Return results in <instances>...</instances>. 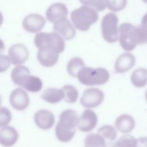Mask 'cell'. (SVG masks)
<instances>
[{
    "label": "cell",
    "instance_id": "6da1fadb",
    "mask_svg": "<svg viewBox=\"0 0 147 147\" xmlns=\"http://www.w3.org/2000/svg\"><path fill=\"white\" fill-rule=\"evenodd\" d=\"M118 39L123 50L131 51L138 45L147 42V32L141 26L125 22L118 28Z\"/></svg>",
    "mask_w": 147,
    "mask_h": 147
},
{
    "label": "cell",
    "instance_id": "7a4b0ae2",
    "mask_svg": "<svg viewBox=\"0 0 147 147\" xmlns=\"http://www.w3.org/2000/svg\"><path fill=\"white\" fill-rule=\"evenodd\" d=\"M78 117V113L71 109L65 110L60 114L55 127L56 136L60 141L67 142L73 138Z\"/></svg>",
    "mask_w": 147,
    "mask_h": 147
},
{
    "label": "cell",
    "instance_id": "3957f363",
    "mask_svg": "<svg viewBox=\"0 0 147 147\" xmlns=\"http://www.w3.org/2000/svg\"><path fill=\"white\" fill-rule=\"evenodd\" d=\"M98 18L97 11L85 5L75 9L71 14V20L75 28L83 32L87 31Z\"/></svg>",
    "mask_w": 147,
    "mask_h": 147
},
{
    "label": "cell",
    "instance_id": "277c9868",
    "mask_svg": "<svg viewBox=\"0 0 147 147\" xmlns=\"http://www.w3.org/2000/svg\"><path fill=\"white\" fill-rule=\"evenodd\" d=\"M76 78L81 84L92 86L106 83L109 79L110 74L104 68H94L84 66L78 72Z\"/></svg>",
    "mask_w": 147,
    "mask_h": 147
},
{
    "label": "cell",
    "instance_id": "5b68a950",
    "mask_svg": "<svg viewBox=\"0 0 147 147\" xmlns=\"http://www.w3.org/2000/svg\"><path fill=\"white\" fill-rule=\"evenodd\" d=\"M34 42L37 48L47 46L60 54L65 49L64 40L55 32H38L34 36Z\"/></svg>",
    "mask_w": 147,
    "mask_h": 147
},
{
    "label": "cell",
    "instance_id": "8992f818",
    "mask_svg": "<svg viewBox=\"0 0 147 147\" xmlns=\"http://www.w3.org/2000/svg\"><path fill=\"white\" fill-rule=\"evenodd\" d=\"M118 18L113 13L106 14L101 21V30L103 39L107 42L113 43L118 38Z\"/></svg>",
    "mask_w": 147,
    "mask_h": 147
},
{
    "label": "cell",
    "instance_id": "52a82bcc",
    "mask_svg": "<svg viewBox=\"0 0 147 147\" xmlns=\"http://www.w3.org/2000/svg\"><path fill=\"white\" fill-rule=\"evenodd\" d=\"M105 98L104 92L98 88H87L80 98L81 105L85 108H94L99 106Z\"/></svg>",
    "mask_w": 147,
    "mask_h": 147
},
{
    "label": "cell",
    "instance_id": "ba28073f",
    "mask_svg": "<svg viewBox=\"0 0 147 147\" xmlns=\"http://www.w3.org/2000/svg\"><path fill=\"white\" fill-rule=\"evenodd\" d=\"M97 122L98 118L95 113L90 109H86L78 117L76 126L81 131L88 132L95 127Z\"/></svg>",
    "mask_w": 147,
    "mask_h": 147
},
{
    "label": "cell",
    "instance_id": "9c48e42d",
    "mask_svg": "<svg viewBox=\"0 0 147 147\" xmlns=\"http://www.w3.org/2000/svg\"><path fill=\"white\" fill-rule=\"evenodd\" d=\"M45 23V19L42 16L36 13H31L24 18L22 26L26 32L34 33L39 32L44 28Z\"/></svg>",
    "mask_w": 147,
    "mask_h": 147
},
{
    "label": "cell",
    "instance_id": "30bf717a",
    "mask_svg": "<svg viewBox=\"0 0 147 147\" xmlns=\"http://www.w3.org/2000/svg\"><path fill=\"white\" fill-rule=\"evenodd\" d=\"M9 57L13 65H20L24 63L29 57V51L26 47L21 43L11 45L8 50Z\"/></svg>",
    "mask_w": 147,
    "mask_h": 147
},
{
    "label": "cell",
    "instance_id": "8fae6325",
    "mask_svg": "<svg viewBox=\"0 0 147 147\" xmlns=\"http://www.w3.org/2000/svg\"><path fill=\"white\" fill-rule=\"evenodd\" d=\"M9 100L11 106L18 111L26 109L29 104V96L21 88H17L11 92Z\"/></svg>",
    "mask_w": 147,
    "mask_h": 147
},
{
    "label": "cell",
    "instance_id": "7c38bea8",
    "mask_svg": "<svg viewBox=\"0 0 147 147\" xmlns=\"http://www.w3.org/2000/svg\"><path fill=\"white\" fill-rule=\"evenodd\" d=\"M38 49L37 60L42 65L50 67L57 63L59 54L55 51L47 46H41Z\"/></svg>",
    "mask_w": 147,
    "mask_h": 147
},
{
    "label": "cell",
    "instance_id": "4fadbf2b",
    "mask_svg": "<svg viewBox=\"0 0 147 147\" xmlns=\"http://www.w3.org/2000/svg\"><path fill=\"white\" fill-rule=\"evenodd\" d=\"M68 10L64 3L57 2L52 4L46 11V18L52 23H56L61 20L67 18Z\"/></svg>",
    "mask_w": 147,
    "mask_h": 147
},
{
    "label": "cell",
    "instance_id": "5bb4252c",
    "mask_svg": "<svg viewBox=\"0 0 147 147\" xmlns=\"http://www.w3.org/2000/svg\"><path fill=\"white\" fill-rule=\"evenodd\" d=\"M53 29L54 32L58 34L64 40H71L76 35V30L74 26L67 18L55 23Z\"/></svg>",
    "mask_w": 147,
    "mask_h": 147
},
{
    "label": "cell",
    "instance_id": "9a60e30c",
    "mask_svg": "<svg viewBox=\"0 0 147 147\" xmlns=\"http://www.w3.org/2000/svg\"><path fill=\"white\" fill-rule=\"evenodd\" d=\"M34 122L39 128L48 130L52 128L55 122V115L48 110H40L34 115Z\"/></svg>",
    "mask_w": 147,
    "mask_h": 147
},
{
    "label": "cell",
    "instance_id": "2e32d148",
    "mask_svg": "<svg viewBox=\"0 0 147 147\" xmlns=\"http://www.w3.org/2000/svg\"><path fill=\"white\" fill-rule=\"evenodd\" d=\"M136 63V57L131 53L126 52L121 55L115 63V71L118 74H123L130 70Z\"/></svg>",
    "mask_w": 147,
    "mask_h": 147
},
{
    "label": "cell",
    "instance_id": "e0dca14e",
    "mask_svg": "<svg viewBox=\"0 0 147 147\" xmlns=\"http://www.w3.org/2000/svg\"><path fill=\"white\" fill-rule=\"evenodd\" d=\"M18 139V133L12 126H5L0 130V144L5 147L13 146Z\"/></svg>",
    "mask_w": 147,
    "mask_h": 147
},
{
    "label": "cell",
    "instance_id": "ac0fdd59",
    "mask_svg": "<svg viewBox=\"0 0 147 147\" xmlns=\"http://www.w3.org/2000/svg\"><path fill=\"white\" fill-rule=\"evenodd\" d=\"M116 129L120 132L127 133L133 130L135 127V121L130 115L124 114L119 115L115 122Z\"/></svg>",
    "mask_w": 147,
    "mask_h": 147
},
{
    "label": "cell",
    "instance_id": "d6986e66",
    "mask_svg": "<svg viewBox=\"0 0 147 147\" xmlns=\"http://www.w3.org/2000/svg\"><path fill=\"white\" fill-rule=\"evenodd\" d=\"M30 76L29 69L24 65H18L11 71V78L16 85L22 86Z\"/></svg>",
    "mask_w": 147,
    "mask_h": 147
},
{
    "label": "cell",
    "instance_id": "ffe728a7",
    "mask_svg": "<svg viewBox=\"0 0 147 147\" xmlns=\"http://www.w3.org/2000/svg\"><path fill=\"white\" fill-rule=\"evenodd\" d=\"M132 84L137 88H141L147 84V69L138 68L134 70L130 77Z\"/></svg>",
    "mask_w": 147,
    "mask_h": 147
},
{
    "label": "cell",
    "instance_id": "44dd1931",
    "mask_svg": "<svg viewBox=\"0 0 147 147\" xmlns=\"http://www.w3.org/2000/svg\"><path fill=\"white\" fill-rule=\"evenodd\" d=\"M41 98L48 103L52 104L57 103L63 99V93L61 89L48 88L43 91Z\"/></svg>",
    "mask_w": 147,
    "mask_h": 147
},
{
    "label": "cell",
    "instance_id": "7402d4cb",
    "mask_svg": "<svg viewBox=\"0 0 147 147\" xmlns=\"http://www.w3.org/2000/svg\"><path fill=\"white\" fill-rule=\"evenodd\" d=\"M84 147H106L105 140L99 134L91 133L84 138Z\"/></svg>",
    "mask_w": 147,
    "mask_h": 147
},
{
    "label": "cell",
    "instance_id": "603a6c76",
    "mask_svg": "<svg viewBox=\"0 0 147 147\" xmlns=\"http://www.w3.org/2000/svg\"><path fill=\"white\" fill-rule=\"evenodd\" d=\"M61 90L63 93V99L68 103H74L77 101L79 96L78 89L74 86L65 85Z\"/></svg>",
    "mask_w": 147,
    "mask_h": 147
},
{
    "label": "cell",
    "instance_id": "cb8c5ba5",
    "mask_svg": "<svg viewBox=\"0 0 147 147\" xmlns=\"http://www.w3.org/2000/svg\"><path fill=\"white\" fill-rule=\"evenodd\" d=\"M84 67V61L80 57H75L72 58L68 63L67 70L68 74L72 77H76L80 69Z\"/></svg>",
    "mask_w": 147,
    "mask_h": 147
},
{
    "label": "cell",
    "instance_id": "d4e9b609",
    "mask_svg": "<svg viewBox=\"0 0 147 147\" xmlns=\"http://www.w3.org/2000/svg\"><path fill=\"white\" fill-rule=\"evenodd\" d=\"M23 87L29 92H37L42 89V82L39 78L30 75Z\"/></svg>",
    "mask_w": 147,
    "mask_h": 147
},
{
    "label": "cell",
    "instance_id": "484cf974",
    "mask_svg": "<svg viewBox=\"0 0 147 147\" xmlns=\"http://www.w3.org/2000/svg\"><path fill=\"white\" fill-rule=\"evenodd\" d=\"M97 134L101 136L105 140L113 141L117 138V132L114 127L111 125H106L101 126L97 131Z\"/></svg>",
    "mask_w": 147,
    "mask_h": 147
},
{
    "label": "cell",
    "instance_id": "4316f807",
    "mask_svg": "<svg viewBox=\"0 0 147 147\" xmlns=\"http://www.w3.org/2000/svg\"><path fill=\"white\" fill-rule=\"evenodd\" d=\"M83 5L90 7L97 11H101L106 8V0H79Z\"/></svg>",
    "mask_w": 147,
    "mask_h": 147
},
{
    "label": "cell",
    "instance_id": "83f0119b",
    "mask_svg": "<svg viewBox=\"0 0 147 147\" xmlns=\"http://www.w3.org/2000/svg\"><path fill=\"white\" fill-rule=\"evenodd\" d=\"M127 5V0H106V7L117 12L123 10Z\"/></svg>",
    "mask_w": 147,
    "mask_h": 147
},
{
    "label": "cell",
    "instance_id": "f1b7e54d",
    "mask_svg": "<svg viewBox=\"0 0 147 147\" xmlns=\"http://www.w3.org/2000/svg\"><path fill=\"white\" fill-rule=\"evenodd\" d=\"M115 144L119 147H134L136 144V139L130 135L124 134Z\"/></svg>",
    "mask_w": 147,
    "mask_h": 147
},
{
    "label": "cell",
    "instance_id": "f546056e",
    "mask_svg": "<svg viewBox=\"0 0 147 147\" xmlns=\"http://www.w3.org/2000/svg\"><path fill=\"white\" fill-rule=\"evenodd\" d=\"M11 119L10 110L5 107H0V127L6 126Z\"/></svg>",
    "mask_w": 147,
    "mask_h": 147
},
{
    "label": "cell",
    "instance_id": "4dcf8cb0",
    "mask_svg": "<svg viewBox=\"0 0 147 147\" xmlns=\"http://www.w3.org/2000/svg\"><path fill=\"white\" fill-rule=\"evenodd\" d=\"M10 62L9 56L0 54V72L6 71L10 67Z\"/></svg>",
    "mask_w": 147,
    "mask_h": 147
},
{
    "label": "cell",
    "instance_id": "1f68e13d",
    "mask_svg": "<svg viewBox=\"0 0 147 147\" xmlns=\"http://www.w3.org/2000/svg\"><path fill=\"white\" fill-rule=\"evenodd\" d=\"M134 147H147V137H142L136 139Z\"/></svg>",
    "mask_w": 147,
    "mask_h": 147
},
{
    "label": "cell",
    "instance_id": "d6a6232c",
    "mask_svg": "<svg viewBox=\"0 0 147 147\" xmlns=\"http://www.w3.org/2000/svg\"><path fill=\"white\" fill-rule=\"evenodd\" d=\"M140 26L147 32V13L143 16Z\"/></svg>",
    "mask_w": 147,
    "mask_h": 147
},
{
    "label": "cell",
    "instance_id": "836d02e7",
    "mask_svg": "<svg viewBox=\"0 0 147 147\" xmlns=\"http://www.w3.org/2000/svg\"><path fill=\"white\" fill-rule=\"evenodd\" d=\"M5 50V44L3 41L0 39V54H1Z\"/></svg>",
    "mask_w": 147,
    "mask_h": 147
},
{
    "label": "cell",
    "instance_id": "e575fe53",
    "mask_svg": "<svg viewBox=\"0 0 147 147\" xmlns=\"http://www.w3.org/2000/svg\"><path fill=\"white\" fill-rule=\"evenodd\" d=\"M3 15H2V13L0 11V27L2 25V24L3 23Z\"/></svg>",
    "mask_w": 147,
    "mask_h": 147
},
{
    "label": "cell",
    "instance_id": "d590c367",
    "mask_svg": "<svg viewBox=\"0 0 147 147\" xmlns=\"http://www.w3.org/2000/svg\"><path fill=\"white\" fill-rule=\"evenodd\" d=\"M109 147H119V146H117V145L114 143V144H112L111 145H110Z\"/></svg>",
    "mask_w": 147,
    "mask_h": 147
},
{
    "label": "cell",
    "instance_id": "8d00e7d4",
    "mask_svg": "<svg viewBox=\"0 0 147 147\" xmlns=\"http://www.w3.org/2000/svg\"><path fill=\"white\" fill-rule=\"evenodd\" d=\"M145 99H146V100L147 101V90L146 91V92H145Z\"/></svg>",
    "mask_w": 147,
    "mask_h": 147
},
{
    "label": "cell",
    "instance_id": "74e56055",
    "mask_svg": "<svg viewBox=\"0 0 147 147\" xmlns=\"http://www.w3.org/2000/svg\"><path fill=\"white\" fill-rule=\"evenodd\" d=\"M1 103H2V98H1V96L0 95V106L1 105Z\"/></svg>",
    "mask_w": 147,
    "mask_h": 147
},
{
    "label": "cell",
    "instance_id": "f35d334b",
    "mask_svg": "<svg viewBox=\"0 0 147 147\" xmlns=\"http://www.w3.org/2000/svg\"><path fill=\"white\" fill-rule=\"evenodd\" d=\"M144 2H145V3H147V0H142Z\"/></svg>",
    "mask_w": 147,
    "mask_h": 147
}]
</instances>
